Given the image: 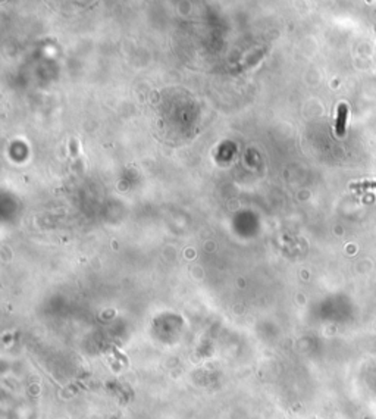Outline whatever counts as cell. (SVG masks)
I'll return each instance as SVG.
<instances>
[{"label":"cell","instance_id":"obj_1","mask_svg":"<svg viewBox=\"0 0 376 419\" xmlns=\"http://www.w3.org/2000/svg\"><path fill=\"white\" fill-rule=\"evenodd\" d=\"M347 116H349V107L347 105H340L338 107V118H337V134L344 135L346 125H347Z\"/></svg>","mask_w":376,"mask_h":419},{"label":"cell","instance_id":"obj_2","mask_svg":"<svg viewBox=\"0 0 376 419\" xmlns=\"http://www.w3.org/2000/svg\"><path fill=\"white\" fill-rule=\"evenodd\" d=\"M353 188H359V190H366V188H376V181H363V183H357V184H351Z\"/></svg>","mask_w":376,"mask_h":419}]
</instances>
